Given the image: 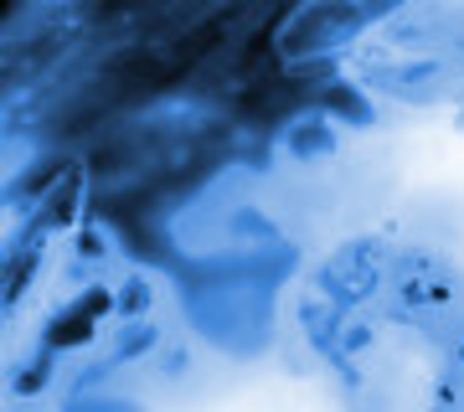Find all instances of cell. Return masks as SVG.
<instances>
[{
    "mask_svg": "<svg viewBox=\"0 0 464 412\" xmlns=\"http://www.w3.org/2000/svg\"><path fill=\"white\" fill-rule=\"evenodd\" d=\"M99 304H103V299H88V304H83L78 314H72L67 325H57V340H78V335H83V325H88V314L99 310Z\"/></svg>",
    "mask_w": 464,
    "mask_h": 412,
    "instance_id": "cell-1",
    "label": "cell"
}]
</instances>
